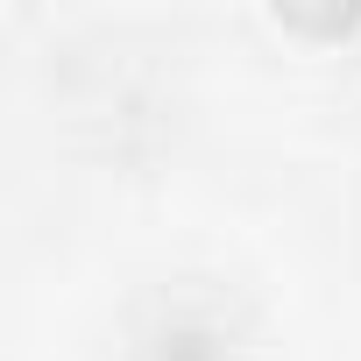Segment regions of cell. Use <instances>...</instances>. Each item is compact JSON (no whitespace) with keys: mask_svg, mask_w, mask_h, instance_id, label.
<instances>
[{"mask_svg":"<svg viewBox=\"0 0 361 361\" xmlns=\"http://www.w3.org/2000/svg\"><path fill=\"white\" fill-rule=\"evenodd\" d=\"M142 361H234V340L220 326H199V319H170L163 333H149Z\"/></svg>","mask_w":361,"mask_h":361,"instance_id":"6da1fadb","label":"cell"},{"mask_svg":"<svg viewBox=\"0 0 361 361\" xmlns=\"http://www.w3.org/2000/svg\"><path fill=\"white\" fill-rule=\"evenodd\" d=\"M283 29H305V36H354L361 29V8H326V15H305V8H276Z\"/></svg>","mask_w":361,"mask_h":361,"instance_id":"7a4b0ae2","label":"cell"}]
</instances>
